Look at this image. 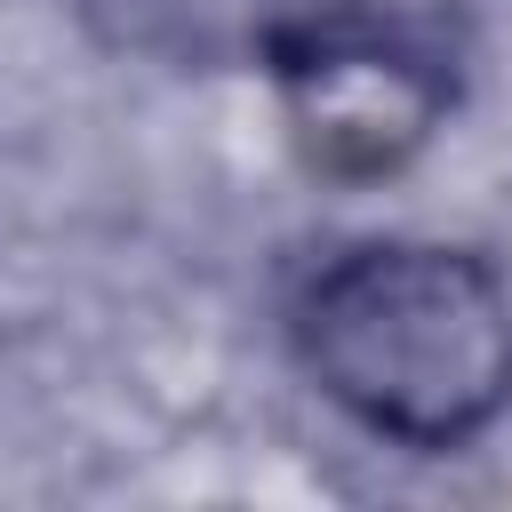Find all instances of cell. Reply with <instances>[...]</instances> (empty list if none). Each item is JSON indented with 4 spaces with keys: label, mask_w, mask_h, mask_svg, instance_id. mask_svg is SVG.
I'll return each mask as SVG.
<instances>
[{
    "label": "cell",
    "mask_w": 512,
    "mask_h": 512,
    "mask_svg": "<svg viewBox=\"0 0 512 512\" xmlns=\"http://www.w3.org/2000/svg\"><path fill=\"white\" fill-rule=\"evenodd\" d=\"M296 352L368 432L456 448L512 400V296L472 248L368 240L304 288Z\"/></svg>",
    "instance_id": "6da1fadb"
},
{
    "label": "cell",
    "mask_w": 512,
    "mask_h": 512,
    "mask_svg": "<svg viewBox=\"0 0 512 512\" xmlns=\"http://www.w3.org/2000/svg\"><path fill=\"white\" fill-rule=\"evenodd\" d=\"M280 96L288 128L312 168L328 176H392L448 112L440 56L392 40V32H304L280 48Z\"/></svg>",
    "instance_id": "7a4b0ae2"
}]
</instances>
